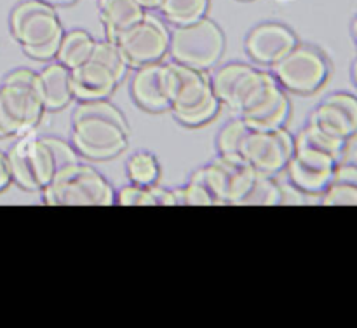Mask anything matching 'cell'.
<instances>
[{
	"mask_svg": "<svg viewBox=\"0 0 357 328\" xmlns=\"http://www.w3.org/2000/svg\"><path fill=\"white\" fill-rule=\"evenodd\" d=\"M44 112L37 72L16 68L7 73L0 86V122L7 136L33 133Z\"/></svg>",
	"mask_w": 357,
	"mask_h": 328,
	"instance_id": "4",
	"label": "cell"
},
{
	"mask_svg": "<svg viewBox=\"0 0 357 328\" xmlns=\"http://www.w3.org/2000/svg\"><path fill=\"white\" fill-rule=\"evenodd\" d=\"M225 35L209 17H201L188 24H180L169 31V54L174 61L183 63L201 72H209L222 59Z\"/></svg>",
	"mask_w": 357,
	"mask_h": 328,
	"instance_id": "6",
	"label": "cell"
},
{
	"mask_svg": "<svg viewBox=\"0 0 357 328\" xmlns=\"http://www.w3.org/2000/svg\"><path fill=\"white\" fill-rule=\"evenodd\" d=\"M289 114H291V103L288 93L279 86V82H275L248 110H244L241 117L255 131H271V129L284 128Z\"/></svg>",
	"mask_w": 357,
	"mask_h": 328,
	"instance_id": "13",
	"label": "cell"
},
{
	"mask_svg": "<svg viewBox=\"0 0 357 328\" xmlns=\"http://www.w3.org/2000/svg\"><path fill=\"white\" fill-rule=\"evenodd\" d=\"M164 91L174 119L187 128H201L220 114L223 105L213 93L208 72L178 61L162 65Z\"/></svg>",
	"mask_w": 357,
	"mask_h": 328,
	"instance_id": "2",
	"label": "cell"
},
{
	"mask_svg": "<svg viewBox=\"0 0 357 328\" xmlns=\"http://www.w3.org/2000/svg\"><path fill=\"white\" fill-rule=\"evenodd\" d=\"M70 82L72 94L77 101L107 100L119 86L114 73L93 59L70 70Z\"/></svg>",
	"mask_w": 357,
	"mask_h": 328,
	"instance_id": "14",
	"label": "cell"
},
{
	"mask_svg": "<svg viewBox=\"0 0 357 328\" xmlns=\"http://www.w3.org/2000/svg\"><path fill=\"white\" fill-rule=\"evenodd\" d=\"M295 154V136L284 128L271 131L251 129L244 140L241 157L264 177H274L286 170Z\"/></svg>",
	"mask_w": 357,
	"mask_h": 328,
	"instance_id": "9",
	"label": "cell"
},
{
	"mask_svg": "<svg viewBox=\"0 0 357 328\" xmlns=\"http://www.w3.org/2000/svg\"><path fill=\"white\" fill-rule=\"evenodd\" d=\"M319 197L324 206H357V184L333 178Z\"/></svg>",
	"mask_w": 357,
	"mask_h": 328,
	"instance_id": "28",
	"label": "cell"
},
{
	"mask_svg": "<svg viewBox=\"0 0 357 328\" xmlns=\"http://www.w3.org/2000/svg\"><path fill=\"white\" fill-rule=\"evenodd\" d=\"M139 2L145 7H157V2H159V0H139Z\"/></svg>",
	"mask_w": 357,
	"mask_h": 328,
	"instance_id": "34",
	"label": "cell"
},
{
	"mask_svg": "<svg viewBox=\"0 0 357 328\" xmlns=\"http://www.w3.org/2000/svg\"><path fill=\"white\" fill-rule=\"evenodd\" d=\"M351 75H352V82H354L357 87V58L354 59V63H352L351 66Z\"/></svg>",
	"mask_w": 357,
	"mask_h": 328,
	"instance_id": "33",
	"label": "cell"
},
{
	"mask_svg": "<svg viewBox=\"0 0 357 328\" xmlns=\"http://www.w3.org/2000/svg\"><path fill=\"white\" fill-rule=\"evenodd\" d=\"M281 202H284V191L275 184L274 177L258 174L244 204H281Z\"/></svg>",
	"mask_w": 357,
	"mask_h": 328,
	"instance_id": "27",
	"label": "cell"
},
{
	"mask_svg": "<svg viewBox=\"0 0 357 328\" xmlns=\"http://www.w3.org/2000/svg\"><path fill=\"white\" fill-rule=\"evenodd\" d=\"M251 131L250 126L244 122L241 115L230 119L222 129L216 138V145H218V156L223 157H241L243 152L244 140H246L248 133ZM243 159V157H241Z\"/></svg>",
	"mask_w": 357,
	"mask_h": 328,
	"instance_id": "25",
	"label": "cell"
},
{
	"mask_svg": "<svg viewBox=\"0 0 357 328\" xmlns=\"http://www.w3.org/2000/svg\"><path fill=\"white\" fill-rule=\"evenodd\" d=\"M107 40L117 45L122 58L132 68L162 61L169 51V30L164 21L149 13L142 21Z\"/></svg>",
	"mask_w": 357,
	"mask_h": 328,
	"instance_id": "8",
	"label": "cell"
},
{
	"mask_svg": "<svg viewBox=\"0 0 357 328\" xmlns=\"http://www.w3.org/2000/svg\"><path fill=\"white\" fill-rule=\"evenodd\" d=\"M40 192L49 206L115 204V191L110 181L93 166L80 161L59 171Z\"/></svg>",
	"mask_w": 357,
	"mask_h": 328,
	"instance_id": "5",
	"label": "cell"
},
{
	"mask_svg": "<svg viewBox=\"0 0 357 328\" xmlns=\"http://www.w3.org/2000/svg\"><path fill=\"white\" fill-rule=\"evenodd\" d=\"M9 27L24 54L37 61L56 59L65 28L54 7L42 0H24L10 13Z\"/></svg>",
	"mask_w": 357,
	"mask_h": 328,
	"instance_id": "3",
	"label": "cell"
},
{
	"mask_svg": "<svg viewBox=\"0 0 357 328\" xmlns=\"http://www.w3.org/2000/svg\"><path fill=\"white\" fill-rule=\"evenodd\" d=\"M42 2H45L47 6H51V7H66V6H72V3H75L77 0H42Z\"/></svg>",
	"mask_w": 357,
	"mask_h": 328,
	"instance_id": "32",
	"label": "cell"
},
{
	"mask_svg": "<svg viewBox=\"0 0 357 328\" xmlns=\"http://www.w3.org/2000/svg\"><path fill=\"white\" fill-rule=\"evenodd\" d=\"M209 0H159L157 9L174 27L194 23L208 13Z\"/></svg>",
	"mask_w": 357,
	"mask_h": 328,
	"instance_id": "22",
	"label": "cell"
},
{
	"mask_svg": "<svg viewBox=\"0 0 357 328\" xmlns=\"http://www.w3.org/2000/svg\"><path fill=\"white\" fill-rule=\"evenodd\" d=\"M0 138H7V133H6V129H3L2 122H0Z\"/></svg>",
	"mask_w": 357,
	"mask_h": 328,
	"instance_id": "36",
	"label": "cell"
},
{
	"mask_svg": "<svg viewBox=\"0 0 357 328\" xmlns=\"http://www.w3.org/2000/svg\"><path fill=\"white\" fill-rule=\"evenodd\" d=\"M309 124L330 136L349 142L357 135V96L351 93H331L310 114Z\"/></svg>",
	"mask_w": 357,
	"mask_h": 328,
	"instance_id": "11",
	"label": "cell"
},
{
	"mask_svg": "<svg viewBox=\"0 0 357 328\" xmlns=\"http://www.w3.org/2000/svg\"><path fill=\"white\" fill-rule=\"evenodd\" d=\"M7 159H9L14 184L20 185L24 191H40L30 154V133L20 136V140L7 152Z\"/></svg>",
	"mask_w": 357,
	"mask_h": 328,
	"instance_id": "20",
	"label": "cell"
},
{
	"mask_svg": "<svg viewBox=\"0 0 357 328\" xmlns=\"http://www.w3.org/2000/svg\"><path fill=\"white\" fill-rule=\"evenodd\" d=\"M126 173L129 184L143 185V187L155 185L160 178L159 159L149 150H138L126 163Z\"/></svg>",
	"mask_w": 357,
	"mask_h": 328,
	"instance_id": "23",
	"label": "cell"
},
{
	"mask_svg": "<svg viewBox=\"0 0 357 328\" xmlns=\"http://www.w3.org/2000/svg\"><path fill=\"white\" fill-rule=\"evenodd\" d=\"M152 188L153 199H155V206H176V194L174 188H164L160 185H150Z\"/></svg>",
	"mask_w": 357,
	"mask_h": 328,
	"instance_id": "30",
	"label": "cell"
},
{
	"mask_svg": "<svg viewBox=\"0 0 357 328\" xmlns=\"http://www.w3.org/2000/svg\"><path fill=\"white\" fill-rule=\"evenodd\" d=\"M340 161L310 147H296L286 166L289 185L303 195H321L333 181Z\"/></svg>",
	"mask_w": 357,
	"mask_h": 328,
	"instance_id": "10",
	"label": "cell"
},
{
	"mask_svg": "<svg viewBox=\"0 0 357 328\" xmlns=\"http://www.w3.org/2000/svg\"><path fill=\"white\" fill-rule=\"evenodd\" d=\"M295 145L310 147V149L326 152L330 154V156H333L335 159L342 161V157H344V152H345V147H347V142L333 138V136H330L328 133L321 131L319 128H316V126L307 122L305 128L295 136Z\"/></svg>",
	"mask_w": 357,
	"mask_h": 328,
	"instance_id": "24",
	"label": "cell"
},
{
	"mask_svg": "<svg viewBox=\"0 0 357 328\" xmlns=\"http://www.w3.org/2000/svg\"><path fill=\"white\" fill-rule=\"evenodd\" d=\"M94 45H96V40H94V37L89 31L79 30V28L65 31L61 42H59L56 61L65 65L68 70L77 68V66L89 61L91 54L94 51Z\"/></svg>",
	"mask_w": 357,
	"mask_h": 328,
	"instance_id": "19",
	"label": "cell"
},
{
	"mask_svg": "<svg viewBox=\"0 0 357 328\" xmlns=\"http://www.w3.org/2000/svg\"><path fill=\"white\" fill-rule=\"evenodd\" d=\"M162 61L138 66L131 79V96L139 108L152 114L169 110L162 80Z\"/></svg>",
	"mask_w": 357,
	"mask_h": 328,
	"instance_id": "15",
	"label": "cell"
},
{
	"mask_svg": "<svg viewBox=\"0 0 357 328\" xmlns=\"http://www.w3.org/2000/svg\"><path fill=\"white\" fill-rule=\"evenodd\" d=\"M298 44L295 31L278 21H265L251 28L246 35L244 47L251 61L264 66H272L284 58Z\"/></svg>",
	"mask_w": 357,
	"mask_h": 328,
	"instance_id": "12",
	"label": "cell"
},
{
	"mask_svg": "<svg viewBox=\"0 0 357 328\" xmlns=\"http://www.w3.org/2000/svg\"><path fill=\"white\" fill-rule=\"evenodd\" d=\"M251 68H253V65H248V63H241V61H232V63H225V65H222L220 68H216L215 72H213V75H209V82H211L213 93L216 94L220 103L230 107L234 94H236V91L239 89L241 82H243L244 77L250 73Z\"/></svg>",
	"mask_w": 357,
	"mask_h": 328,
	"instance_id": "21",
	"label": "cell"
},
{
	"mask_svg": "<svg viewBox=\"0 0 357 328\" xmlns=\"http://www.w3.org/2000/svg\"><path fill=\"white\" fill-rule=\"evenodd\" d=\"M72 145L80 157L108 161L128 147L129 126L124 114L107 100L79 101L72 114Z\"/></svg>",
	"mask_w": 357,
	"mask_h": 328,
	"instance_id": "1",
	"label": "cell"
},
{
	"mask_svg": "<svg viewBox=\"0 0 357 328\" xmlns=\"http://www.w3.org/2000/svg\"><path fill=\"white\" fill-rule=\"evenodd\" d=\"M10 184H13V174H10L7 152H2V150H0V192L9 188Z\"/></svg>",
	"mask_w": 357,
	"mask_h": 328,
	"instance_id": "31",
	"label": "cell"
},
{
	"mask_svg": "<svg viewBox=\"0 0 357 328\" xmlns=\"http://www.w3.org/2000/svg\"><path fill=\"white\" fill-rule=\"evenodd\" d=\"M215 163L218 164L225 181V204H244L257 181V171L241 157L218 156Z\"/></svg>",
	"mask_w": 357,
	"mask_h": 328,
	"instance_id": "17",
	"label": "cell"
},
{
	"mask_svg": "<svg viewBox=\"0 0 357 328\" xmlns=\"http://www.w3.org/2000/svg\"><path fill=\"white\" fill-rule=\"evenodd\" d=\"M98 7L107 38L128 30L146 14V7L139 0H98Z\"/></svg>",
	"mask_w": 357,
	"mask_h": 328,
	"instance_id": "18",
	"label": "cell"
},
{
	"mask_svg": "<svg viewBox=\"0 0 357 328\" xmlns=\"http://www.w3.org/2000/svg\"><path fill=\"white\" fill-rule=\"evenodd\" d=\"M352 37H354V40L357 44V16H356V20L352 21Z\"/></svg>",
	"mask_w": 357,
	"mask_h": 328,
	"instance_id": "35",
	"label": "cell"
},
{
	"mask_svg": "<svg viewBox=\"0 0 357 328\" xmlns=\"http://www.w3.org/2000/svg\"><path fill=\"white\" fill-rule=\"evenodd\" d=\"M37 77L38 93H40V100L45 110H63L73 100L70 70L65 65H61L59 61L49 63L40 72H37Z\"/></svg>",
	"mask_w": 357,
	"mask_h": 328,
	"instance_id": "16",
	"label": "cell"
},
{
	"mask_svg": "<svg viewBox=\"0 0 357 328\" xmlns=\"http://www.w3.org/2000/svg\"><path fill=\"white\" fill-rule=\"evenodd\" d=\"M272 75L286 93L314 94L326 84L330 63L323 51L310 44H296L271 66Z\"/></svg>",
	"mask_w": 357,
	"mask_h": 328,
	"instance_id": "7",
	"label": "cell"
},
{
	"mask_svg": "<svg viewBox=\"0 0 357 328\" xmlns=\"http://www.w3.org/2000/svg\"><path fill=\"white\" fill-rule=\"evenodd\" d=\"M115 202L121 206H155L152 188L129 184L115 194Z\"/></svg>",
	"mask_w": 357,
	"mask_h": 328,
	"instance_id": "29",
	"label": "cell"
},
{
	"mask_svg": "<svg viewBox=\"0 0 357 328\" xmlns=\"http://www.w3.org/2000/svg\"><path fill=\"white\" fill-rule=\"evenodd\" d=\"M91 59L100 63V65H103L105 68L110 70L119 82H122V79H124L126 73H128V68H129L128 63H126V59L122 58L117 45L110 40H100V42L96 40V45H94V51L93 54H91Z\"/></svg>",
	"mask_w": 357,
	"mask_h": 328,
	"instance_id": "26",
	"label": "cell"
}]
</instances>
